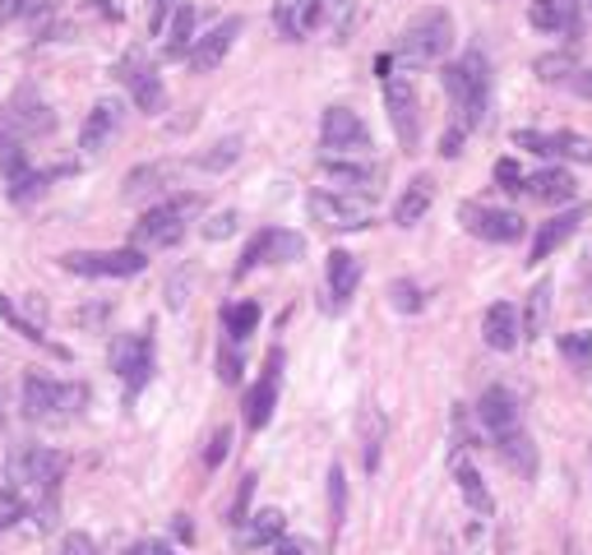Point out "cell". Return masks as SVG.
I'll use <instances>...</instances> for the list:
<instances>
[{
    "label": "cell",
    "instance_id": "obj_1",
    "mask_svg": "<svg viewBox=\"0 0 592 555\" xmlns=\"http://www.w3.org/2000/svg\"><path fill=\"white\" fill-rule=\"evenodd\" d=\"M477 417H481V426H487V435L495 440L500 458L510 463V468H514L518 477H533V473H537V449H533L528 431H523V412H518V398H514L510 389L491 385L487 393H481V403H477Z\"/></svg>",
    "mask_w": 592,
    "mask_h": 555
},
{
    "label": "cell",
    "instance_id": "obj_2",
    "mask_svg": "<svg viewBox=\"0 0 592 555\" xmlns=\"http://www.w3.org/2000/svg\"><path fill=\"white\" fill-rule=\"evenodd\" d=\"M440 84L449 93V107H454V125L458 130H477L487 121V107H491V65L477 47L468 56H458L454 65L440 70Z\"/></svg>",
    "mask_w": 592,
    "mask_h": 555
},
{
    "label": "cell",
    "instance_id": "obj_3",
    "mask_svg": "<svg viewBox=\"0 0 592 555\" xmlns=\"http://www.w3.org/2000/svg\"><path fill=\"white\" fill-rule=\"evenodd\" d=\"M449 47H454V19H449V10L435 5V10H422L403 29L399 52H393V65H403V70H422V65L445 60Z\"/></svg>",
    "mask_w": 592,
    "mask_h": 555
},
{
    "label": "cell",
    "instance_id": "obj_4",
    "mask_svg": "<svg viewBox=\"0 0 592 555\" xmlns=\"http://www.w3.org/2000/svg\"><path fill=\"white\" fill-rule=\"evenodd\" d=\"M89 403V389L83 385H65L52 375H24V417L42 421V426H65L75 421Z\"/></svg>",
    "mask_w": 592,
    "mask_h": 555
},
{
    "label": "cell",
    "instance_id": "obj_5",
    "mask_svg": "<svg viewBox=\"0 0 592 555\" xmlns=\"http://www.w3.org/2000/svg\"><path fill=\"white\" fill-rule=\"evenodd\" d=\"M200 209H204V195H177V199H167V204H153L135 222V232H130V246H139V251L177 246V241L186 236V227H190V218Z\"/></svg>",
    "mask_w": 592,
    "mask_h": 555
},
{
    "label": "cell",
    "instance_id": "obj_6",
    "mask_svg": "<svg viewBox=\"0 0 592 555\" xmlns=\"http://www.w3.org/2000/svg\"><path fill=\"white\" fill-rule=\"evenodd\" d=\"M65 477V454L47 449V444H24L10 454V481L14 491H33L47 504H56V486Z\"/></svg>",
    "mask_w": 592,
    "mask_h": 555
},
{
    "label": "cell",
    "instance_id": "obj_7",
    "mask_svg": "<svg viewBox=\"0 0 592 555\" xmlns=\"http://www.w3.org/2000/svg\"><path fill=\"white\" fill-rule=\"evenodd\" d=\"M384 107H389L393 135H399V148L416 153V148H422V98H416V88H412V79L403 70L393 75V65L384 75Z\"/></svg>",
    "mask_w": 592,
    "mask_h": 555
},
{
    "label": "cell",
    "instance_id": "obj_8",
    "mask_svg": "<svg viewBox=\"0 0 592 555\" xmlns=\"http://www.w3.org/2000/svg\"><path fill=\"white\" fill-rule=\"evenodd\" d=\"M370 204L376 199L370 195H353V190H315L311 199H305V209H311V218L320 222V227L328 232H361L370 227Z\"/></svg>",
    "mask_w": 592,
    "mask_h": 555
},
{
    "label": "cell",
    "instance_id": "obj_9",
    "mask_svg": "<svg viewBox=\"0 0 592 555\" xmlns=\"http://www.w3.org/2000/svg\"><path fill=\"white\" fill-rule=\"evenodd\" d=\"M148 255L139 246H125V251H70L60 255V269L65 274H79V278H135L144 274Z\"/></svg>",
    "mask_w": 592,
    "mask_h": 555
},
{
    "label": "cell",
    "instance_id": "obj_10",
    "mask_svg": "<svg viewBox=\"0 0 592 555\" xmlns=\"http://www.w3.org/2000/svg\"><path fill=\"white\" fill-rule=\"evenodd\" d=\"M121 84H125V93L135 98L139 111H148V116H158V111L167 107V88H163V75L153 70V60L139 52V47H130L121 60H116V70H112Z\"/></svg>",
    "mask_w": 592,
    "mask_h": 555
},
{
    "label": "cell",
    "instance_id": "obj_11",
    "mask_svg": "<svg viewBox=\"0 0 592 555\" xmlns=\"http://www.w3.org/2000/svg\"><path fill=\"white\" fill-rule=\"evenodd\" d=\"M458 222L491 241V246H514V241H523V232H528V222H523L514 209H491V204H458Z\"/></svg>",
    "mask_w": 592,
    "mask_h": 555
},
{
    "label": "cell",
    "instance_id": "obj_12",
    "mask_svg": "<svg viewBox=\"0 0 592 555\" xmlns=\"http://www.w3.org/2000/svg\"><path fill=\"white\" fill-rule=\"evenodd\" d=\"M305 255V241L297 232H282V227H265L250 236V246L241 251L236 259V278H246L250 269H259V264H292Z\"/></svg>",
    "mask_w": 592,
    "mask_h": 555
},
{
    "label": "cell",
    "instance_id": "obj_13",
    "mask_svg": "<svg viewBox=\"0 0 592 555\" xmlns=\"http://www.w3.org/2000/svg\"><path fill=\"white\" fill-rule=\"evenodd\" d=\"M112 370L121 375L125 393L135 398L153 380V333H121L112 343Z\"/></svg>",
    "mask_w": 592,
    "mask_h": 555
},
{
    "label": "cell",
    "instance_id": "obj_14",
    "mask_svg": "<svg viewBox=\"0 0 592 555\" xmlns=\"http://www.w3.org/2000/svg\"><path fill=\"white\" fill-rule=\"evenodd\" d=\"M320 144L328 153H366L370 148V130L353 107H328L320 121Z\"/></svg>",
    "mask_w": 592,
    "mask_h": 555
},
{
    "label": "cell",
    "instance_id": "obj_15",
    "mask_svg": "<svg viewBox=\"0 0 592 555\" xmlns=\"http://www.w3.org/2000/svg\"><path fill=\"white\" fill-rule=\"evenodd\" d=\"M514 148H528L537 158H583L592 163V140L574 130H514Z\"/></svg>",
    "mask_w": 592,
    "mask_h": 555
},
{
    "label": "cell",
    "instance_id": "obj_16",
    "mask_svg": "<svg viewBox=\"0 0 592 555\" xmlns=\"http://www.w3.org/2000/svg\"><path fill=\"white\" fill-rule=\"evenodd\" d=\"M241 33H246V19H241V14H227L223 24L209 29L200 42H194V52L186 56V60H190V70H194V75H213L217 65L227 60V52L236 47V37H241Z\"/></svg>",
    "mask_w": 592,
    "mask_h": 555
},
{
    "label": "cell",
    "instance_id": "obj_17",
    "mask_svg": "<svg viewBox=\"0 0 592 555\" xmlns=\"http://www.w3.org/2000/svg\"><path fill=\"white\" fill-rule=\"evenodd\" d=\"M278 380H282V347H273L269 357H265V370H259V380L246 393V426L250 431H265L269 426V417L278 408Z\"/></svg>",
    "mask_w": 592,
    "mask_h": 555
},
{
    "label": "cell",
    "instance_id": "obj_18",
    "mask_svg": "<svg viewBox=\"0 0 592 555\" xmlns=\"http://www.w3.org/2000/svg\"><path fill=\"white\" fill-rule=\"evenodd\" d=\"M0 116H5V121H10L24 140L52 135V130H56V111H52L47 102H42V98L33 93V88H19V93H14L5 107H0Z\"/></svg>",
    "mask_w": 592,
    "mask_h": 555
},
{
    "label": "cell",
    "instance_id": "obj_19",
    "mask_svg": "<svg viewBox=\"0 0 592 555\" xmlns=\"http://www.w3.org/2000/svg\"><path fill=\"white\" fill-rule=\"evenodd\" d=\"M121 121H125V107H121L116 98H102V102H93L89 121H83V130H79V148H83V153H102L107 144L116 140Z\"/></svg>",
    "mask_w": 592,
    "mask_h": 555
},
{
    "label": "cell",
    "instance_id": "obj_20",
    "mask_svg": "<svg viewBox=\"0 0 592 555\" xmlns=\"http://www.w3.org/2000/svg\"><path fill=\"white\" fill-rule=\"evenodd\" d=\"M324 274H328V310H343L347 301L357 297V282H361V259L353 251H328V264H324Z\"/></svg>",
    "mask_w": 592,
    "mask_h": 555
},
{
    "label": "cell",
    "instance_id": "obj_21",
    "mask_svg": "<svg viewBox=\"0 0 592 555\" xmlns=\"http://www.w3.org/2000/svg\"><path fill=\"white\" fill-rule=\"evenodd\" d=\"M579 14H583V0H533V5H528V24L537 33L579 37Z\"/></svg>",
    "mask_w": 592,
    "mask_h": 555
},
{
    "label": "cell",
    "instance_id": "obj_22",
    "mask_svg": "<svg viewBox=\"0 0 592 555\" xmlns=\"http://www.w3.org/2000/svg\"><path fill=\"white\" fill-rule=\"evenodd\" d=\"M583 218H588V204H579V209H565V213H556V218H546V222H541V232L533 236V259H528V264L551 259V255L565 246V241L583 227Z\"/></svg>",
    "mask_w": 592,
    "mask_h": 555
},
{
    "label": "cell",
    "instance_id": "obj_23",
    "mask_svg": "<svg viewBox=\"0 0 592 555\" xmlns=\"http://www.w3.org/2000/svg\"><path fill=\"white\" fill-rule=\"evenodd\" d=\"M320 171L334 181L338 190H353V195H370L376 199V190H380V167L376 163H343V158H324L320 163Z\"/></svg>",
    "mask_w": 592,
    "mask_h": 555
},
{
    "label": "cell",
    "instance_id": "obj_24",
    "mask_svg": "<svg viewBox=\"0 0 592 555\" xmlns=\"http://www.w3.org/2000/svg\"><path fill=\"white\" fill-rule=\"evenodd\" d=\"M481 338H487L491 352H514L523 338V324H518V310L510 301H495L487 315H481Z\"/></svg>",
    "mask_w": 592,
    "mask_h": 555
},
{
    "label": "cell",
    "instance_id": "obj_25",
    "mask_svg": "<svg viewBox=\"0 0 592 555\" xmlns=\"http://www.w3.org/2000/svg\"><path fill=\"white\" fill-rule=\"evenodd\" d=\"M320 19H324L320 0H273V29L288 42H301Z\"/></svg>",
    "mask_w": 592,
    "mask_h": 555
},
{
    "label": "cell",
    "instance_id": "obj_26",
    "mask_svg": "<svg viewBox=\"0 0 592 555\" xmlns=\"http://www.w3.org/2000/svg\"><path fill=\"white\" fill-rule=\"evenodd\" d=\"M523 190H528L537 204H569V199L579 195V181L565 167H541V171H533L528 181H523Z\"/></svg>",
    "mask_w": 592,
    "mask_h": 555
},
{
    "label": "cell",
    "instance_id": "obj_27",
    "mask_svg": "<svg viewBox=\"0 0 592 555\" xmlns=\"http://www.w3.org/2000/svg\"><path fill=\"white\" fill-rule=\"evenodd\" d=\"M186 171V163H144V167H135L125 176V199H144V195H158V190H167L177 176Z\"/></svg>",
    "mask_w": 592,
    "mask_h": 555
},
{
    "label": "cell",
    "instance_id": "obj_28",
    "mask_svg": "<svg viewBox=\"0 0 592 555\" xmlns=\"http://www.w3.org/2000/svg\"><path fill=\"white\" fill-rule=\"evenodd\" d=\"M431 204H435V181L431 176H412L407 190L399 195V204H393V222H399V227H416V222L431 213Z\"/></svg>",
    "mask_w": 592,
    "mask_h": 555
},
{
    "label": "cell",
    "instance_id": "obj_29",
    "mask_svg": "<svg viewBox=\"0 0 592 555\" xmlns=\"http://www.w3.org/2000/svg\"><path fill=\"white\" fill-rule=\"evenodd\" d=\"M194 24H200V14H194V5H177V14H171L167 24V42H163V56L167 60H186L194 52Z\"/></svg>",
    "mask_w": 592,
    "mask_h": 555
},
{
    "label": "cell",
    "instance_id": "obj_30",
    "mask_svg": "<svg viewBox=\"0 0 592 555\" xmlns=\"http://www.w3.org/2000/svg\"><path fill=\"white\" fill-rule=\"evenodd\" d=\"M282 528H288V519H282V509H259V514L246 519V532H241V546H278L282 542Z\"/></svg>",
    "mask_w": 592,
    "mask_h": 555
},
{
    "label": "cell",
    "instance_id": "obj_31",
    "mask_svg": "<svg viewBox=\"0 0 592 555\" xmlns=\"http://www.w3.org/2000/svg\"><path fill=\"white\" fill-rule=\"evenodd\" d=\"M454 481H458V491H463V500H468V509H472V514H481V519H487L491 509H495V500H491V491H487V481H481V473L472 468V463L454 458Z\"/></svg>",
    "mask_w": 592,
    "mask_h": 555
},
{
    "label": "cell",
    "instance_id": "obj_32",
    "mask_svg": "<svg viewBox=\"0 0 592 555\" xmlns=\"http://www.w3.org/2000/svg\"><path fill=\"white\" fill-rule=\"evenodd\" d=\"M223 329H227V343H246L250 333L259 329V301H236L223 310Z\"/></svg>",
    "mask_w": 592,
    "mask_h": 555
},
{
    "label": "cell",
    "instance_id": "obj_33",
    "mask_svg": "<svg viewBox=\"0 0 592 555\" xmlns=\"http://www.w3.org/2000/svg\"><path fill=\"white\" fill-rule=\"evenodd\" d=\"M533 70L541 84H569L579 75V60H574V52H546L533 60Z\"/></svg>",
    "mask_w": 592,
    "mask_h": 555
},
{
    "label": "cell",
    "instance_id": "obj_34",
    "mask_svg": "<svg viewBox=\"0 0 592 555\" xmlns=\"http://www.w3.org/2000/svg\"><path fill=\"white\" fill-rule=\"evenodd\" d=\"M0 320H5L14 333H19V338H29V343H37V347H47V352H56V357H65V352L47 338V333H42V324H33V320H24V315H19V310H14V301L10 297H0Z\"/></svg>",
    "mask_w": 592,
    "mask_h": 555
},
{
    "label": "cell",
    "instance_id": "obj_35",
    "mask_svg": "<svg viewBox=\"0 0 592 555\" xmlns=\"http://www.w3.org/2000/svg\"><path fill=\"white\" fill-rule=\"evenodd\" d=\"M560 357L569 370H588L592 366V329H579V333H560Z\"/></svg>",
    "mask_w": 592,
    "mask_h": 555
},
{
    "label": "cell",
    "instance_id": "obj_36",
    "mask_svg": "<svg viewBox=\"0 0 592 555\" xmlns=\"http://www.w3.org/2000/svg\"><path fill=\"white\" fill-rule=\"evenodd\" d=\"M546 315H551V282H537L528 292V315H523V338H537L546 329Z\"/></svg>",
    "mask_w": 592,
    "mask_h": 555
},
{
    "label": "cell",
    "instance_id": "obj_37",
    "mask_svg": "<svg viewBox=\"0 0 592 555\" xmlns=\"http://www.w3.org/2000/svg\"><path fill=\"white\" fill-rule=\"evenodd\" d=\"M236 158H241V140H236V135H227V140H217L209 153H194L190 167H200V171H227Z\"/></svg>",
    "mask_w": 592,
    "mask_h": 555
},
{
    "label": "cell",
    "instance_id": "obj_38",
    "mask_svg": "<svg viewBox=\"0 0 592 555\" xmlns=\"http://www.w3.org/2000/svg\"><path fill=\"white\" fill-rule=\"evenodd\" d=\"M343 519H347V477L334 463V468H328V528H334V537H338Z\"/></svg>",
    "mask_w": 592,
    "mask_h": 555
},
{
    "label": "cell",
    "instance_id": "obj_39",
    "mask_svg": "<svg viewBox=\"0 0 592 555\" xmlns=\"http://www.w3.org/2000/svg\"><path fill=\"white\" fill-rule=\"evenodd\" d=\"M255 473H246V477H241V486H236V500H232V509H227V523L232 528H241V523H246L250 519V500H255Z\"/></svg>",
    "mask_w": 592,
    "mask_h": 555
},
{
    "label": "cell",
    "instance_id": "obj_40",
    "mask_svg": "<svg viewBox=\"0 0 592 555\" xmlns=\"http://www.w3.org/2000/svg\"><path fill=\"white\" fill-rule=\"evenodd\" d=\"M389 301H393V310H403V315H416V310L426 306V301H422V287L407 282V278H399V282L389 287Z\"/></svg>",
    "mask_w": 592,
    "mask_h": 555
},
{
    "label": "cell",
    "instance_id": "obj_41",
    "mask_svg": "<svg viewBox=\"0 0 592 555\" xmlns=\"http://www.w3.org/2000/svg\"><path fill=\"white\" fill-rule=\"evenodd\" d=\"M171 14H177V0H148V33L163 37L167 24H171Z\"/></svg>",
    "mask_w": 592,
    "mask_h": 555
},
{
    "label": "cell",
    "instance_id": "obj_42",
    "mask_svg": "<svg viewBox=\"0 0 592 555\" xmlns=\"http://www.w3.org/2000/svg\"><path fill=\"white\" fill-rule=\"evenodd\" d=\"M495 181H500V190H523V181H528V176H523V167H518L514 158H500V163H495Z\"/></svg>",
    "mask_w": 592,
    "mask_h": 555
},
{
    "label": "cell",
    "instance_id": "obj_43",
    "mask_svg": "<svg viewBox=\"0 0 592 555\" xmlns=\"http://www.w3.org/2000/svg\"><path fill=\"white\" fill-rule=\"evenodd\" d=\"M227 449H232V431L223 426V431H213V440H209V449H204V468L213 473L217 468V463H223L227 458Z\"/></svg>",
    "mask_w": 592,
    "mask_h": 555
},
{
    "label": "cell",
    "instance_id": "obj_44",
    "mask_svg": "<svg viewBox=\"0 0 592 555\" xmlns=\"http://www.w3.org/2000/svg\"><path fill=\"white\" fill-rule=\"evenodd\" d=\"M380 435H384V421L370 412V435H366V473L380 468Z\"/></svg>",
    "mask_w": 592,
    "mask_h": 555
},
{
    "label": "cell",
    "instance_id": "obj_45",
    "mask_svg": "<svg viewBox=\"0 0 592 555\" xmlns=\"http://www.w3.org/2000/svg\"><path fill=\"white\" fill-rule=\"evenodd\" d=\"M232 232H236V213H232V209L204 222V236H209V241H223V236H232Z\"/></svg>",
    "mask_w": 592,
    "mask_h": 555
},
{
    "label": "cell",
    "instance_id": "obj_46",
    "mask_svg": "<svg viewBox=\"0 0 592 555\" xmlns=\"http://www.w3.org/2000/svg\"><path fill=\"white\" fill-rule=\"evenodd\" d=\"M217 375H223V385H236L241 380V357H236V343L227 352H217Z\"/></svg>",
    "mask_w": 592,
    "mask_h": 555
},
{
    "label": "cell",
    "instance_id": "obj_47",
    "mask_svg": "<svg viewBox=\"0 0 592 555\" xmlns=\"http://www.w3.org/2000/svg\"><path fill=\"white\" fill-rule=\"evenodd\" d=\"M60 555H98V546H93L89 532H70V537L60 542Z\"/></svg>",
    "mask_w": 592,
    "mask_h": 555
},
{
    "label": "cell",
    "instance_id": "obj_48",
    "mask_svg": "<svg viewBox=\"0 0 592 555\" xmlns=\"http://www.w3.org/2000/svg\"><path fill=\"white\" fill-rule=\"evenodd\" d=\"M463 140H468V130L449 125V130H445V140H440V153H445V158H458V153H463Z\"/></svg>",
    "mask_w": 592,
    "mask_h": 555
},
{
    "label": "cell",
    "instance_id": "obj_49",
    "mask_svg": "<svg viewBox=\"0 0 592 555\" xmlns=\"http://www.w3.org/2000/svg\"><path fill=\"white\" fill-rule=\"evenodd\" d=\"M569 93H579V98L592 102V70H579L574 79H569Z\"/></svg>",
    "mask_w": 592,
    "mask_h": 555
},
{
    "label": "cell",
    "instance_id": "obj_50",
    "mask_svg": "<svg viewBox=\"0 0 592 555\" xmlns=\"http://www.w3.org/2000/svg\"><path fill=\"white\" fill-rule=\"evenodd\" d=\"M130 555H177V551H171V546H163V542H139V546L130 551Z\"/></svg>",
    "mask_w": 592,
    "mask_h": 555
},
{
    "label": "cell",
    "instance_id": "obj_51",
    "mask_svg": "<svg viewBox=\"0 0 592 555\" xmlns=\"http://www.w3.org/2000/svg\"><path fill=\"white\" fill-rule=\"evenodd\" d=\"M89 5H93V10H102V14H107V19H121V10H116V5H112V0H89Z\"/></svg>",
    "mask_w": 592,
    "mask_h": 555
},
{
    "label": "cell",
    "instance_id": "obj_52",
    "mask_svg": "<svg viewBox=\"0 0 592 555\" xmlns=\"http://www.w3.org/2000/svg\"><path fill=\"white\" fill-rule=\"evenodd\" d=\"M273 551H278V555H305V546H301V542H278Z\"/></svg>",
    "mask_w": 592,
    "mask_h": 555
},
{
    "label": "cell",
    "instance_id": "obj_53",
    "mask_svg": "<svg viewBox=\"0 0 592 555\" xmlns=\"http://www.w3.org/2000/svg\"><path fill=\"white\" fill-rule=\"evenodd\" d=\"M177 537H181V542H190V537H194V528H190V519H186V514L177 519Z\"/></svg>",
    "mask_w": 592,
    "mask_h": 555
},
{
    "label": "cell",
    "instance_id": "obj_54",
    "mask_svg": "<svg viewBox=\"0 0 592 555\" xmlns=\"http://www.w3.org/2000/svg\"><path fill=\"white\" fill-rule=\"evenodd\" d=\"M0 426H5V403H0Z\"/></svg>",
    "mask_w": 592,
    "mask_h": 555
},
{
    "label": "cell",
    "instance_id": "obj_55",
    "mask_svg": "<svg viewBox=\"0 0 592 555\" xmlns=\"http://www.w3.org/2000/svg\"><path fill=\"white\" fill-rule=\"evenodd\" d=\"M583 5H588V10H592V0H583Z\"/></svg>",
    "mask_w": 592,
    "mask_h": 555
}]
</instances>
